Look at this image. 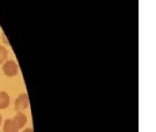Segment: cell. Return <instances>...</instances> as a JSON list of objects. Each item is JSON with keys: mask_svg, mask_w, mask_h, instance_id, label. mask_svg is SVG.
Segmentation results:
<instances>
[{"mask_svg": "<svg viewBox=\"0 0 156 132\" xmlns=\"http://www.w3.org/2000/svg\"><path fill=\"white\" fill-rule=\"evenodd\" d=\"M8 59V50L0 45V64H3Z\"/></svg>", "mask_w": 156, "mask_h": 132, "instance_id": "8992f818", "label": "cell"}, {"mask_svg": "<svg viewBox=\"0 0 156 132\" xmlns=\"http://www.w3.org/2000/svg\"><path fill=\"white\" fill-rule=\"evenodd\" d=\"M2 121H3V118H2V115H0V126H2Z\"/></svg>", "mask_w": 156, "mask_h": 132, "instance_id": "ba28073f", "label": "cell"}, {"mask_svg": "<svg viewBox=\"0 0 156 132\" xmlns=\"http://www.w3.org/2000/svg\"><path fill=\"white\" fill-rule=\"evenodd\" d=\"M23 132H33V130L31 128H24Z\"/></svg>", "mask_w": 156, "mask_h": 132, "instance_id": "52a82bcc", "label": "cell"}, {"mask_svg": "<svg viewBox=\"0 0 156 132\" xmlns=\"http://www.w3.org/2000/svg\"><path fill=\"white\" fill-rule=\"evenodd\" d=\"M10 103V96L8 92L5 91H0V110H4L9 106Z\"/></svg>", "mask_w": 156, "mask_h": 132, "instance_id": "5b68a950", "label": "cell"}, {"mask_svg": "<svg viewBox=\"0 0 156 132\" xmlns=\"http://www.w3.org/2000/svg\"><path fill=\"white\" fill-rule=\"evenodd\" d=\"M14 122H15V125L18 126V128L19 130H21V128H24V126L27 125V121H28V118H27V116H25V113H23V112H18L15 116H14Z\"/></svg>", "mask_w": 156, "mask_h": 132, "instance_id": "3957f363", "label": "cell"}, {"mask_svg": "<svg viewBox=\"0 0 156 132\" xmlns=\"http://www.w3.org/2000/svg\"><path fill=\"white\" fill-rule=\"evenodd\" d=\"M3 72L8 76V77H12L16 76L19 72V66L14 60H6L3 65Z\"/></svg>", "mask_w": 156, "mask_h": 132, "instance_id": "6da1fadb", "label": "cell"}, {"mask_svg": "<svg viewBox=\"0 0 156 132\" xmlns=\"http://www.w3.org/2000/svg\"><path fill=\"white\" fill-rule=\"evenodd\" d=\"M15 111L16 112H23L24 110H27L29 107V97L27 94H20L16 100H15Z\"/></svg>", "mask_w": 156, "mask_h": 132, "instance_id": "7a4b0ae2", "label": "cell"}, {"mask_svg": "<svg viewBox=\"0 0 156 132\" xmlns=\"http://www.w3.org/2000/svg\"><path fill=\"white\" fill-rule=\"evenodd\" d=\"M3 131L4 132H19L18 126L15 125L12 118H6L4 121V126H3Z\"/></svg>", "mask_w": 156, "mask_h": 132, "instance_id": "277c9868", "label": "cell"}]
</instances>
